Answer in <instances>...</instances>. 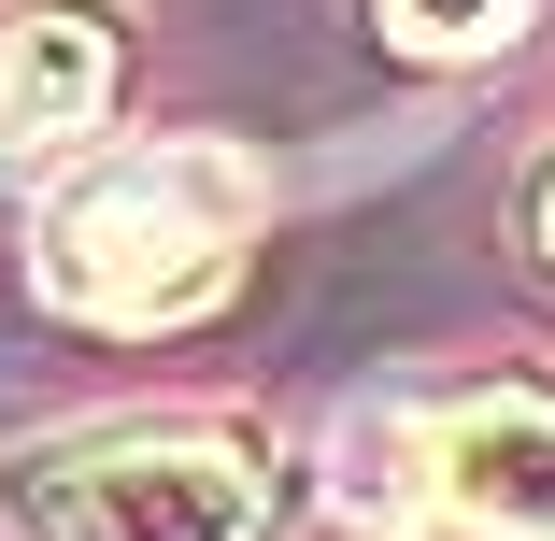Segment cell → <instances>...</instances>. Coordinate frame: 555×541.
I'll return each mask as SVG.
<instances>
[{"instance_id": "cell-1", "label": "cell", "mask_w": 555, "mask_h": 541, "mask_svg": "<svg viewBox=\"0 0 555 541\" xmlns=\"http://www.w3.org/2000/svg\"><path fill=\"white\" fill-rule=\"evenodd\" d=\"M243 243H257V171L214 143H143L72 171L29 257H43V299L86 329H185L199 299H229Z\"/></svg>"}, {"instance_id": "cell-2", "label": "cell", "mask_w": 555, "mask_h": 541, "mask_svg": "<svg viewBox=\"0 0 555 541\" xmlns=\"http://www.w3.org/2000/svg\"><path fill=\"white\" fill-rule=\"evenodd\" d=\"M29 541H271V456L243 427H86L0 471Z\"/></svg>"}, {"instance_id": "cell-3", "label": "cell", "mask_w": 555, "mask_h": 541, "mask_svg": "<svg viewBox=\"0 0 555 541\" xmlns=\"http://www.w3.org/2000/svg\"><path fill=\"white\" fill-rule=\"evenodd\" d=\"M129 86V29L115 0H15L0 15V157H57L115 115Z\"/></svg>"}, {"instance_id": "cell-4", "label": "cell", "mask_w": 555, "mask_h": 541, "mask_svg": "<svg viewBox=\"0 0 555 541\" xmlns=\"http://www.w3.org/2000/svg\"><path fill=\"white\" fill-rule=\"evenodd\" d=\"M427 485H441V513L485 527V541H555V399L541 385L456 399L427 427Z\"/></svg>"}, {"instance_id": "cell-5", "label": "cell", "mask_w": 555, "mask_h": 541, "mask_svg": "<svg viewBox=\"0 0 555 541\" xmlns=\"http://www.w3.org/2000/svg\"><path fill=\"white\" fill-rule=\"evenodd\" d=\"M541 0H385V43L399 57H499Z\"/></svg>"}, {"instance_id": "cell-6", "label": "cell", "mask_w": 555, "mask_h": 541, "mask_svg": "<svg viewBox=\"0 0 555 541\" xmlns=\"http://www.w3.org/2000/svg\"><path fill=\"white\" fill-rule=\"evenodd\" d=\"M527 229H541V257H555V171H541V185H527Z\"/></svg>"}]
</instances>
